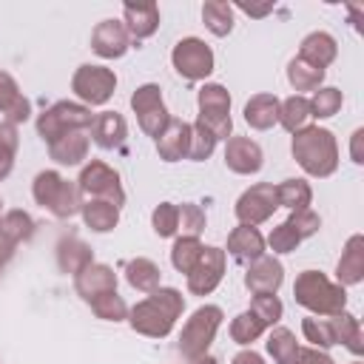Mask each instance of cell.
Listing matches in <instances>:
<instances>
[{
	"label": "cell",
	"mask_w": 364,
	"mask_h": 364,
	"mask_svg": "<svg viewBox=\"0 0 364 364\" xmlns=\"http://www.w3.org/2000/svg\"><path fill=\"white\" fill-rule=\"evenodd\" d=\"M182 310H185V296L176 287H156L128 310V324L139 336L165 338L173 330Z\"/></svg>",
	"instance_id": "obj_1"
},
{
	"label": "cell",
	"mask_w": 364,
	"mask_h": 364,
	"mask_svg": "<svg viewBox=\"0 0 364 364\" xmlns=\"http://www.w3.org/2000/svg\"><path fill=\"white\" fill-rule=\"evenodd\" d=\"M290 154L299 162V168L316 179H327L338 168V142L330 128L307 125L296 131L290 139Z\"/></svg>",
	"instance_id": "obj_2"
},
{
	"label": "cell",
	"mask_w": 364,
	"mask_h": 364,
	"mask_svg": "<svg viewBox=\"0 0 364 364\" xmlns=\"http://www.w3.org/2000/svg\"><path fill=\"white\" fill-rule=\"evenodd\" d=\"M293 299L313 316H338L347 307V290L321 270H301L293 282Z\"/></svg>",
	"instance_id": "obj_3"
},
{
	"label": "cell",
	"mask_w": 364,
	"mask_h": 364,
	"mask_svg": "<svg viewBox=\"0 0 364 364\" xmlns=\"http://www.w3.org/2000/svg\"><path fill=\"white\" fill-rule=\"evenodd\" d=\"M31 196L40 208H46L51 216L57 219H71L80 213V191L74 182H68L63 173L57 171H40L31 182Z\"/></svg>",
	"instance_id": "obj_4"
},
{
	"label": "cell",
	"mask_w": 364,
	"mask_h": 364,
	"mask_svg": "<svg viewBox=\"0 0 364 364\" xmlns=\"http://www.w3.org/2000/svg\"><path fill=\"white\" fill-rule=\"evenodd\" d=\"M94 117L97 114H91V108L88 105H82V102H71V100H60V102H54L51 108H46L40 117H37V134L51 145V142H57L63 134H68V131H88L91 125H94Z\"/></svg>",
	"instance_id": "obj_5"
},
{
	"label": "cell",
	"mask_w": 364,
	"mask_h": 364,
	"mask_svg": "<svg viewBox=\"0 0 364 364\" xmlns=\"http://www.w3.org/2000/svg\"><path fill=\"white\" fill-rule=\"evenodd\" d=\"M222 307L219 304H202L191 313V318L185 321L182 333H179V353L191 361V358H199L208 353V347L213 344L216 338V330L222 327Z\"/></svg>",
	"instance_id": "obj_6"
},
{
	"label": "cell",
	"mask_w": 364,
	"mask_h": 364,
	"mask_svg": "<svg viewBox=\"0 0 364 364\" xmlns=\"http://www.w3.org/2000/svg\"><path fill=\"white\" fill-rule=\"evenodd\" d=\"M196 102H199L196 122H202L216 136V142L219 139H230L233 119H230V94H228V88L219 85V82H205L199 88Z\"/></svg>",
	"instance_id": "obj_7"
},
{
	"label": "cell",
	"mask_w": 364,
	"mask_h": 364,
	"mask_svg": "<svg viewBox=\"0 0 364 364\" xmlns=\"http://www.w3.org/2000/svg\"><path fill=\"white\" fill-rule=\"evenodd\" d=\"M77 191L85 199H108L117 208L125 205V191H122L119 173L111 165H105L102 159H91L88 165H82L80 179H77Z\"/></svg>",
	"instance_id": "obj_8"
},
{
	"label": "cell",
	"mask_w": 364,
	"mask_h": 364,
	"mask_svg": "<svg viewBox=\"0 0 364 364\" xmlns=\"http://www.w3.org/2000/svg\"><path fill=\"white\" fill-rule=\"evenodd\" d=\"M131 108L136 114V122L142 128V134L148 136H159L165 131V125L171 122V114H168V105L162 100V88L156 82H145L139 85L134 94H131Z\"/></svg>",
	"instance_id": "obj_9"
},
{
	"label": "cell",
	"mask_w": 364,
	"mask_h": 364,
	"mask_svg": "<svg viewBox=\"0 0 364 364\" xmlns=\"http://www.w3.org/2000/svg\"><path fill=\"white\" fill-rule=\"evenodd\" d=\"M171 63H173V68H176L179 77H185L191 82H199V80L210 77L216 60H213V51H210V46L205 40H199V37H182L173 46V51H171Z\"/></svg>",
	"instance_id": "obj_10"
},
{
	"label": "cell",
	"mask_w": 364,
	"mask_h": 364,
	"mask_svg": "<svg viewBox=\"0 0 364 364\" xmlns=\"http://www.w3.org/2000/svg\"><path fill=\"white\" fill-rule=\"evenodd\" d=\"M117 88V74L105 65H80L71 77V91L77 94V100H82L88 108L91 105H105L114 97Z\"/></svg>",
	"instance_id": "obj_11"
},
{
	"label": "cell",
	"mask_w": 364,
	"mask_h": 364,
	"mask_svg": "<svg viewBox=\"0 0 364 364\" xmlns=\"http://www.w3.org/2000/svg\"><path fill=\"white\" fill-rule=\"evenodd\" d=\"M276 208H279L276 185H270V182H256V185H250L247 191H242V196H239L236 205H233V213H236L239 225L256 228V225L267 222V219L276 213Z\"/></svg>",
	"instance_id": "obj_12"
},
{
	"label": "cell",
	"mask_w": 364,
	"mask_h": 364,
	"mask_svg": "<svg viewBox=\"0 0 364 364\" xmlns=\"http://www.w3.org/2000/svg\"><path fill=\"white\" fill-rule=\"evenodd\" d=\"M225 264H228V253L222 247L205 245L193 270L188 273V290L193 296H210L219 287V282L225 279Z\"/></svg>",
	"instance_id": "obj_13"
},
{
	"label": "cell",
	"mask_w": 364,
	"mask_h": 364,
	"mask_svg": "<svg viewBox=\"0 0 364 364\" xmlns=\"http://www.w3.org/2000/svg\"><path fill=\"white\" fill-rule=\"evenodd\" d=\"M225 165H228V171H233L239 176L259 173L264 165L262 145L250 136H230L225 145Z\"/></svg>",
	"instance_id": "obj_14"
},
{
	"label": "cell",
	"mask_w": 364,
	"mask_h": 364,
	"mask_svg": "<svg viewBox=\"0 0 364 364\" xmlns=\"http://www.w3.org/2000/svg\"><path fill=\"white\" fill-rule=\"evenodd\" d=\"M91 48L102 60H119L131 48V37L122 26V20H102L91 31Z\"/></svg>",
	"instance_id": "obj_15"
},
{
	"label": "cell",
	"mask_w": 364,
	"mask_h": 364,
	"mask_svg": "<svg viewBox=\"0 0 364 364\" xmlns=\"http://www.w3.org/2000/svg\"><path fill=\"white\" fill-rule=\"evenodd\" d=\"M284 282V267L276 256H259L250 262L247 273H245V287L253 296H264V293H279Z\"/></svg>",
	"instance_id": "obj_16"
},
{
	"label": "cell",
	"mask_w": 364,
	"mask_h": 364,
	"mask_svg": "<svg viewBox=\"0 0 364 364\" xmlns=\"http://www.w3.org/2000/svg\"><path fill=\"white\" fill-rule=\"evenodd\" d=\"M74 290H77V296H80L85 304H91L97 296L117 290V273H114L111 264L91 262L82 273L74 276Z\"/></svg>",
	"instance_id": "obj_17"
},
{
	"label": "cell",
	"mask_w": 364,
	"mask_h": 364,
	"mask_svg": "<svg viewBox=\"0 0 364 364\" xmlns=\"http://www.w3.org/2000/svg\"><path fill=\"white\" fill-rule=\"evenodd\" d=\"M154 142H156L159 159H165V162H179V159H185L188 151H191V122L171 117V122L165 125V131H162Z\"/></svg>",
	"instance_id": "obj_18"
},
{
	"label": "cell",
	"mask_w": 364,
	"mask_h": 364,
	"mask_svg": "<svg viewBox=\"0 0 364 364\" xmlns=\"http://www.w3.org/2000/svg\"><path fill=\"white\" fill-rule=\"evenodd\" d=\"M122 26L131 40H145L159 28V6L156 3H125Z\"/></svg>",
	"instance_id": "obj_19"
},
{
	"label": "cell",
	"mask_w": 364,
	"mask_h": 364,
	"mask_svg": "<svg viewBox=\"0 0 364 364\" xmlns=\"http://www.w3.org/2000/svg\"><path fill=\"white\" fill-rule=\"evenodd\" d=\"M0 114L11 125H20L31 117V102L9 71H0Z\"/></svg>",
	"instance_id": "obj_20"
},
{
	"label": "cell",
	"mask_w": 364,
	"mask_h": 364,
	"mask_svg": "<svg viewBox=\"0 0 364 364\" xmlns=\"http://www.w3.org/2000/svg\"><path fill=\"white\" fill-rule=\"evenodd\" d=\"M94 262V250L91 245H85L80 236L68 233L57 242V267L65 273V276H77L82 273L88 264Z\"/></svg>",
	"instance_id": "obj_21"
},
{
	"label": "cell",
	"mask_w": 364,
	"mask_h": 364,
	"mask_svg": "<svg viewBox=\"0 0 364 364\" xmlns=\"http://www.w3.org/2000/svg\"><path fill=\"white\" fill-rule=\"evenodd\" d=\"M336 279L341 287H350V284H358L364 279V236L361 233H353L347 242H344V250H341V259L336 264Z\"/></svg>",
	"instance_id": "obj_22"
},
{
	"label": "cell",
	"mask_w": 364,
	"mask_h": 364,
	"mask_svg": "<svg viewBox=\"0 0 364 364\" xmlns=\"http://www.w3.org/2000/svg\"><path fill=\"white\" fill-rule=\"evenodd\" d=\"M338 57V43L327 31H310L299 46V60H304L313 68H327Z\"/></svg>",
	"instance_id": "obj_23"
},
{
	"label": "cell",
	"mask_w": 364,
	"mask_h": 364,
	"mask_svg": "<svg viewBox=\"0 0 364 364\" xmlns=\"http://www.w3.org/2000/svg\"><path fill=\"white\" fill-rule=\"evenodd\" d=\"M91 131V139L105 148V151H114V148H122L125 145V136H128V125H125V117L117 114V111H102L94 117V125L88 128Z\"/></svg>",
	"instance_id": "obj_24"
},
{
	"label": "cell",
	"mask_w": 364,
	"mask_h": 364,
	"mask_svg": "<svg viewBox=\"0 0 364 364\" xmlns=\"http://www.w3.org/2000/svg\"><path fill=\"white\" fill-rule=\"evenodd\" d=\"M228 253L236 262H253V259L264 256V236L259 233V228L239 225L228 233Z\"/></svg>",
	"instance_id": "obj_25"
},
{
	"label": "cell",
	"mask_w": 364,
	"mask_h": 364,
	"mask_svg": "<svg viewBox=\"0 0 364 364\" xmlns=\"http://www.w3.org/2000/svg\"><path fill=\"white\" fill-rule=\"evenodd\" d=\"M88 148H91L88 131H68L57 142L48 145V154L57 165H80L88 156Z\"/></svg>",
	"instance_id": "obj_26"
},
{
	"label": "cell",
	"mask_w": 364,
	"mask_h": 364,
	"mask_svg": "<svg viewBox=\"0 0 364 364\" xmlns=\"http://www.w3.org/2000/svg\"><path fill=\"white\" fill-rule=\"evenodd\" d=\"M245 122L256 131H267L279 122V97L276 94H253L245 102Z\"/></svg>",
	"instance_id": "obj_27"
},
{
	"label": "cell",
	"mask_w": 364,
	"mask_h": 364,
	"mask_svg": "<svg viewBox=\"0 0 364 364\" xmlns=\"http://www.w3.org/2000/svg\"><path fill=\"white\" fill-rule=\"evenodd\" d=\"M80 213H82L85 228H91L94 233H108L119 222V208L108 199H85L80 205Z\"/></svg>",
	"instance_id": "obj_28"
},
{
	"label": "cell",
	"mask_w": 364,
	"mask_h": 364,
	"mask_svg": "<svg viewBox=\"0 0 364 364\" xmlns=\"http://www.w3.org/2000/svg\"><path fill=\"white\" fill-rule=\"evenodd\" d=\"M125 279L134 290L139 293H154L162 282V270L156 262L145 259V256H136V259H128L125 262Z\"/></svg>",
	"instance_id": "obj_29"
},
{
	"label": "cell",
	"mask_w": 364,
	"mask_h": 364,
	"mask_svg": "<svg viewBox=\"0 0 364 364\" xmlns=\"http://www.w3.org/2000/svg\"><path fill=\"white\" fill-rule=\"evenodd\" d=\"M333 321V333H336V344L347 347L355 358L364 353V333H361V324L355 316L350 313H338V316H330Z\"/></svg>",
	"instance_id": "obj_30"
},
{
	"label": "cell",
	"mask_w": 364,
	"mask_h": 364,
	"mask_svg": "<svg viewBox=\"0 0 364 364\" xmlns=\"http://www.w3.org/2000/svg\"><path fill=\"white\" fill-rule=\"evenodd\" d=\"M279 122L287 134H296L301 128L310 125V102L301 94L287 97L284 102H279Z\"/></svg>",
	"instance_id": "obj_31"
},
{
	"label": "cell",
	"mask_w": 364,
	"mask_h": 364,
	"mask_svg": "<svg viewBox=\"0 0 364 364\" xmlns=\"http://www.w3.org/2000/svg\"><path fill=\"white\" fill-rule=\"evenodd\" d=\"M202 23L213 37H228L233 31V6L222 0H208L202 6Z\"/></svg>",
	"instance_id": "obj_32"
},
{
	"label": "cell",
	"mask_w": 364,
	"mask_h": 364,
	"mask_svg": "<svg viewBox=\"0 0 364 364\" xmlns=\"http://www.w3.org/2000/svg\"><path fill=\"white\" fill-rule=\"evenodd\" d=\"M276 199H279V208L304 210L313 202V188L304 179H284L276 185Z\"/></svg>",
	"instance_id": "obj_33"
},
{
	"label": "cell",
	"mask_w": 364,
	"mask_h": 364,
	"mask_svg": "<svg viewBox=\"0 0 364 364\" xmlns=\"http://www.w3.org/2000/svg\"><path fill=\"white\" fill-rule=\"evenodd\" d=\"M34 219L26 213V210H20V208H14V210H6L3 216H0V233L6 236V239H11L14 245H20V242H28L31 236H34Z\"/></svg>",
	"instance_id": "obj_34"
},
{
	"label": "cell",
	"mask_w": 364,
	"mask_h": 364,
	"mask_svg": "<svg viewBox=\"0 0 364 364\" xmlns=\"http://www.w3.org/2000/svg\"><path fill=\"white\" fill-rule=\"evenodd\" d=\"M301 333H304V338L310 341V347H316V350H330V347H336V333H333V321H330V316H307L304 321H301Z\"/></svg>",
	"instance_id": "obj_35"
},
{
	"label": "cell",
	"mask_w": 364,
	"mask_h": 364,
	"mask_svg": "<svg viewBox=\"0 0 364 364\" xmlns=\"http://www.w3.org/2000/svg\"><path fill=\"white\" fill-rule=\"evenodd\" d=\"M264 347H267V353L273 355L276 364H290L293 355H296V350H299V341H296V333L293 330L273 327L270 336H267V341H264Z\"/></svg>",
	"instance_id": "obj_36"
},
{
	"label": "cell",
	"mask_w": 364,
	"mask_h": 364,
	"mask_svg": "<svg viewBox=\"0 0 364 364\" xmlns=\"http://www.w3.org/2000/svg\"><path fill=\"white\" fill-rule=\"evenodd\" d=\"M321 80H324V71L321 68H313V65H307L299 57H293L287 63V82L296 91H316L321 85Z\"/></svg>",
	"instance_id": "obj_37"
},
{
	"label": "cell",
	"mask_w": 364,
	"mask_h": 364,
	"mask_svg": "<svg viewBox=\"0 0 364 364\" xmlns=\"http://www.w3.org/2000/svg\"><path fill=\"white\" fill-rule=\"evenodd\" d=\"M307 102H310V117H316V119H330V117H336V114L341 111L344 94H341L338 88L327 85V88H316V91H313V100H307Z\"/></svg>",
	"instance_id": "obj_38"
},
{
	"label": "cell",
	"mask_w": 364,
	"mask_h": 364,
	"mask_svg": "<svg viewBox=\"0 0 364 364\" xmlns=\"http://www.w3.org/2000/svg\"><path fill=\"white\" fill-rule=\"evenodd\" d=\"M202 242L199 239H193V236H179L176 242H173V247H171V264L179 270V273H191L193 270V264H196V259H199V253H202Z\"/></svg>",
	"instance_id": "obj_39"
},
{
	"label": "cell",
	"mask_w": 364,
	"mask_h": 364,
	"mask_svg": "<svg viewBox=\"0 0 364 364\" xmlns=\"http://www.w3.org/2000/svg\"><path fill=\"white\" fill-rule=\"evenodd\" d=\"M17 145H20V131L11 122H0V182L11 173L14 168V156H17Z\"/></svg>",
	"instance_id": "obj_40"
},
{
	"label": "cell",
	"mask_w": 364,
	"mask_h": 364,
	"mask_svg": "<svg viewBox=\"0 0 364 364\" xmlns=\"http://www.w3.org/2000/svg\"><path fill=\"white\" fill-rule=\"evenodd\" d=\"M91 310H94V316L102 318V321H125V318H128V304H125V299H122L117 290L97 296V299L91 301Z\"/></svg>",
	"instance_id": "obj_41"
},
{
	"label": "cell",
	"mask_w": 364,
	"mask_h": 364,
	"mask_svg": "<svg viewBox=\"0 0 364 364\" xmlns=\"http://www.w3.org/2000/svg\"><path fill=\"white\" fill-rule=\"evenodd\" d=\"M264 330H267V327H264L250 310L239 313V316L230 321V338H233L236 344H242V347H247V344H253L256 338H262Z\"/></svg>",
	"instance_id": "obj_42"
},
{
	"label": "cell",
	"mask_w": 364,
	"mask_h": 364,
	"mask_svg": "<svg viewBox=\"0 0 364 364\" xmlns=\"http://www.w3.org/2000/svg\"><path fill=\"white\" fill-rule=\"evenodd\" d=\"M176 210H179V228H176V233L199 239L205 233V225H208L205 210L196 202H182V205H176Z\"/></svg>",
	"instance_id": "obj_43"
},
{
	"label": "cell",
	"mask_w": 364,
	"mask_h": 364,
	"mask_svg": "<svg viewBox=\"0 0 364 364\" xmlns=\"http://www.w3.org/2000/svg\"><path fill=\"white\" fill-rule=\"evenodd\" d=\"M151 225H154V233L159 239H171L176 236V228H179V210L173 202H159L151 213Z\"/></svg>",
	"instance_id": "obj_44"
},
{
	"label": "cell",
	"mask_w": 364,
	"mask_h": 364,
	"mask_svg": "<svg viewBox=\"0 0 364 364\" xmlns=\"http://www.w3.org/2000/svg\"><path fill=\"white\" fill-rule=\"evenodd\" d=\"M250 313H253L264 327H273V324H279V318H282V313H284V304L279 301L276 293H264V296H253Z\"/></svg>",
	"instance_id": "obj_45"
},
{
	"label": "cell",
	"mask_w": 364,
	"mask_h": 364,
	"mask_svg": "<svg viewBox=\"0 0 364 364\" xmlns=\"http://www.w3.org/2000/svg\"><path fill=\"white\" fill-rule=\"evenodd\" d=\"M216 148V136L202 125V122H193L191 125V151H188V159L193 162H205Z\"/></svg>",
	"instance_id": "obj_46"
},
{
	"label": "cell",
	"mask_w": 364,
	"mask_h": 364,
	"mask_svg": "<svg viewBox=\"0 0 364 364\" xmlns=\"http://www.w3.org/2000/svg\"><path fill=\"white\" fill-rule=\"evenodd\" d=\"M299 242H301V236H299L287 222L276 225V228L270 230V236H267V245H270L273 253H293V250L299 247Z\"/></svg>",
	"instance_id": "obj_47"
},
{
	"label": "cell",
	"mask_w": 364,
	"mask_h": 364,
	"mask_svg": "<svg viewBox=\"0 0 364 364\" xmlns=\"http://www.w3.org/2000/svg\"><path fill=\"white\" fill-rule=\"evenodd\" d=\"M287 225H290L301 239H307V236L318 233V228H321V216H318L316 210H310V208H304V210H290Z\"/></svg>",
	"instance_id": "obj_48"
},
{
	"label": "cell",
	"mask_w": 364,
	"mask_h": 364,
	"mask_svg": "<svg viewBox=\"0 0 364 364\" xmlns=\"http://www.w3.org/2000/svg\"><path fill=\"white\" fill-rule=\"evenodd\" d=\"M290 364H336L333 355L327 350H316V347H299Z\"/></svg>",
	"instance_id": "obj_49"
},
{
	"label": "cell",
	"mask_w": 364,
	"mask_h": 364,
	"mask_svg": "<svg viewBox=\"0 0 364 364\" xmlns=\"http://www.w3.org/2000/svg\"><path fill=\"white\" fill-rule=\"evenodd\" d=\"M361 139H364V128H355V131H353V139H350V156H353V162H355V165H361V162H364Z\"/></svg>",
	"instance_id": "obj_50"
},
{
	"label": "cell",
	"mask_w": 364,
	"mask_h": 364,
	"mask_svg": "<svg viewBox=\"0 0 364 364\" xmlns=\"http://www.w3.org/2000/svg\"><path fill=\"white\" fill-rule=\"evenodd\" d=\"M14 250H17V245L0 233V270H3V267H6L11 259H14Z\"/></svg>",
	"instance_id": "obj_51"
},
{
	"label": "cell",
	"mask_w": 364,
	"mask_h": 364,
	"mask_svg": "<svg viewBox=\"0 0 364 364\" xmlns=\"http://www.w3.org/2000/svg\"><path fill=\"white\" fill-rule=\"evenodd\" d=\"M230 364H264V358H262L256 350H239V353L230 358Z\"/></svg>",
	"instance_id": "obj_52"
},
{
	"label": "cell",
	"mask_w": 364,
	"mask_h": 364,
	"mask_svg": "<svg viewBox=\"0 0 364 364\" xmlns=\"http://www.w3.org/2000/svg\"><path fill=\"white\" fill-rule=\"evenodd\" d=\"M239 9H242L245 14H250V17H264L273 6H239Z\"/></svg>",
	"instance_id": "obj_53"
},
{
	"label": "cell",
	"mask_w": 364,
	"mask_h": 364,
	"mask_svg": "<svg viewBox=\"0 0 364 364\" xmlns=\"http://www.w3.org/2000/svg\"><path fill=\"white\" fill-rule=\"evenodd\" d=\"M188 364H219V361H216L213 355H208V353H205V355H199V358H191Z\"/></svg>",
	"instance_id": "obj_54"
},
{
	"label": "cell",
	"mask_w": 364,
	"mask_h": 364,
	"mask_svg": "<svg viewBox=\"0 0 364 364\" xmlns=\"http://www.w3.org/2000/svg\"><path fill=\"white\" fill-rule=\"evenodd\" d=\"M0 210H3V199H0Z\"/></svg>",
	"instance_id": "obj_55"
},
{
	"label": "cell",
	"mask_w": 364,
	"mask_h": 364,
	"mask_svg": "<svg viewBox=\"0 0 364 364\" xmlns=\"http://www.w3.org/2000/svg\"><path fill=\"white\" fill-rule=\"evenodd\" d=\"M353 364H361V361H353Z\"/></svg>",
	"instance_id": "obj_56"
}]
</instances>
